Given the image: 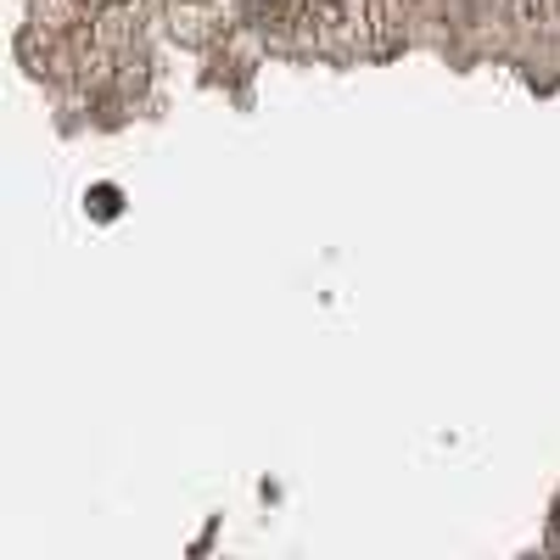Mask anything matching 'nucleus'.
<instances>
[{
	"instance_id": "nucleus-2",
	"label": "nucleus",
	"mask_w": 560,
	"mask_h": 560,
	"mask_svg": "<svg viewBox=\"0 0 560 560\" xmlns=\"http://www.w3.org/2000/svg\"><path fill=\"white\" fill-rule=\"evenodd\" d=\"M555 544H560V504H555Z\"/></svg>"
},
{
	"instance_id": "nucleus-1",
	"label": "nucleus",
	"mask_w": 560,
	"mask_h": 560,
	"mask_svg": "<svg viewBox=\"0 0 560 560\" xmlns=\"http://www.w3.org/2000/svg\"><path fill=\"white\" fill-rule=\"evenodd\" d=\"M308 12L319 23V39L337 45V51L359 45L364 28H370V0H308Z\"/></svg>"
}]
</instances>
